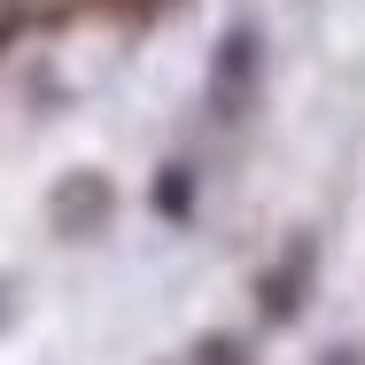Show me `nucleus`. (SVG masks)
Returning <instances> with one entry per match:
<instances>
[{"label": "nucleus", "instance_id": "obj_1", "mask_svg": "<svg viewBox=\"0 0 365 365\" xmlns=\"http://www.w3.org/2000/svg\"><path fill=\"white\" fill-rule=\"evenodd\" d=\"M257 86H264V31L241 16V24L218 39V55H210V117L233 125V117L257 101Z\"/></svg>", "mask_w": 365, "mask_h": 365}, {"label": "nucleus", "instance_id": "obj_2", "mask_svg": "<svg viewBox=\"0 0 365 365\" xmlns=\"http://www.w3.org/2000/svg\"><path fill=\"white\" fill-rule=\"evenodd\" d=\"M47 218H55L63 241H93L101 225L117 218V187H109L101 171H71V179L47 195Z\"/></svg>", "mask_w": 365, "mask_h": 365}, {"label": "nucleus", "instance_id": "obj_3", "mask_svg": "<svg viewBox=\"0 0 365 365\" xmlns=\"http://www.w3.org/2000/svg\"><path fill=\"white\" fill-rule=\"evenodd\" d=\"M155 210H163V218H187V210H195V179H187V171H163V179H155Z\"/></svg>", "mask_w": 365, "mask_h": 365}, {"label": "nucleus", "instance_id": "obj_4", "mask_svg": "<svg viewBox=\"0 0 365 365\" xmlns=\"http://www.w3.org/2000/svg\"><path fill=\"white\" fill-rule=\"evenodd\" d=\"M195 365H249V358H241L233 334H202V342H195Z\"/></svg>", "mask_w": 365, "mask_h": 365}, {"label": "nucleus", "instance_id": "obj_5", "mask_svg": "<svg viewBox=\"0 0 365 365\" xmlns=\"http://www.w3.org/2000/svg\"><path fill=\"white\" fill-rule=\"evenodd\" d=\"M311 365H365V342H327Z\"/></svg>", "mask_w": 365, "mask_h": 365}]
</instances>
